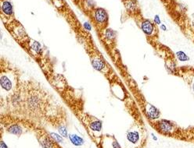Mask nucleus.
Listing matches in <instances>:
<instances>
[{
  "label": "nucleus",
  "instance_id": "1",
  "mask_svg": "<svg viewBox=\"0 0 194 148\" xmlns=\"http://www.w3.org/2000/svg\"><path fill=\"white\" fill-rule=\"evenodd\" d=\"M23 106L19 118L43 126L45 117L54 98L42 84L34 80H22Z\"/></svg>",
  "mask_w": 194,
  "mask_h": 148
},
{
  "label": "nucleus",
  "instance_id": "2",
  "mask_svg": "<svg viewBox=\"0 0 194 148\" xmlns=\"http://www.w3.org/2000/svg\"><path fill=\"white\" fill-rule=\"evenodd\" d=\"M21 75L20 70L13 67L9 61L2 57L1 59V85L2 97L5 98L9 97L17 90L21 81Z\"/></svg>",
  "mask_w": 194,
  "mask_h": 148
},
{
  "label": "nucleus",
  "instance_id": "3",
  "mask_svg": "<svg viewBox=\"0 0 194 148\" xmlns=\"http://www.w3.org/2000/svg\"><path fill=\"white\" fill-rule=\"evenodd\" d=\"M149 123L157 133L168 137H174L179 128L176 122L166 119H159L156 121H149Z\"/></svg>",
  "mask_w": 194,
  "mask_h": 148
},
{
  "label": "nucleus",
  "instance_id": "4",
  "mask_svg": "<svg viewBox=\"0 0 194 148\" xmlns=\"http://www.w3.org/2000/svg\"><path fill=\"white\" fill-rule=\"evenodd\" d=\"M33 132L35 134L39 145L42 148H62L59 143L52 137L51 134L49 133L43 126H37Z\"/></svg>",
  "mask_w": 194,
  "mask_h": 148
},
{
  "label": "nucleus",
  "instance_id": "5",
  "mask_svg": "<svg viewBox=\"0 0 194 148\" xmlns=\"http://www.w3.org/2000/svg\"><path fill=\"white\" fill-rule=\"evenodd\" d=\"M139 27L143 32L148 37L152 38H156L158 37L159 31L156 23H153L150 20L148 19H143L139 22Z\"/></svg>",
  "mask_w": 194,
  "mask_h": 148
},
{
  "label": "nucleus",
  "instance_id": "6",
  "mask_svg": "<svg viewBox=\"0 0 194 148\" xmlns=\"http://www.w3.org/2000/svg\"><path fill=\"white\" fill-rule=\"evenodd\" d=\"M1 16L2 20L4 18L6 19V23L5 25L9 24V22L13 23L15 20L14 19L13 8L10 2L8 0H1Z\"/></svg>",
  "mask_w": 194,
  "mask_h": 148
},
{
  "label": "nucleus",
  "instance_id": "7",
  "mask_svg": "<svg viewBox=\"0 0 194 148\" xmlns=\"http://www.w3.org/2000/svg\"><path fill=\"white\" fill-rule=\"evenodd\" d=\"M94 20L97 26L100 27L101 29H106L108 25V14L107 11L102 8H97L94 9Z\"/></svg>",
  "mask_w": 194,
  "mask_h": 148
},
{
  "label": "nucleus",
  "instance_id": "8",
  "mask_svg": "<svg viewBox=\"0 0 194 148\" xmlns=\"http://www.w3.org/2000/svg\"><path fill=\"white\" fill-rule=\"evenodd\" d=\"M144 114L149 121H156L160 119V112L155 106L146 102L144 105Z\"/></svg>",
  "mask_w": 194,
  "mask_h": 148
},
{
  "label": "nucleus",
  "instance_id": "9",
  "mask_svg": "<svg viewBox=\"0 0 194 148\" xmlns=\"http://www.w3.org/2000/svg\"><path fill=\"white\" fill-rule=\"evenodd\" d=\"M183 68V67H182ZM191 69H189V71H190V73L191 74H188L187 73V72L185 70H184V68L182 69V70H184L183 73H185L186 76H188V77H183L184 80H186V81L187 82V83H188V85L190 86V89H191L192 92L194 94V67H190Z\"/></svg>",
  "mask_w": 194,
  "mask_h": 148
},
{
  "label": "nucleus",
  "instance_id": "10",
  "mask_svg": "<svg viewBox=\"0 0 194 148\" xmlns=\"http://www.w3.org/2000/svg\"><path fill=\"white\" fill-rule=\"evenodd\" d=\"M69 138H70L72 144L75 146H81L84 144V141H83L82 138H81L80 136H77L75 134L69 135Z\"/></svg>",
  "mask_w": 194,
  "mask_h": 148
},
{
  "label": "nucleus",
  "instance_id": "11",
  "mask_svg": "<svg viewBox=\"0 0 194 148\" xmlns=\"http://www.w3.org/2000/svg\"><path fill=\"white\" fill-rule=\"evenodd\" d=\"M105 38L107 42H110L113 43V40L116 38V32L111 29L105 30Z\"/></svg>",
  "mask_w": 194,
  "mask_h": 148
},
{
  "label": "nucleus",
  "instance_id": "12",
  "mask_svg": "<svg viewBox=\"0 0 194 148\" xmlns=\"http://www.w3.org/2000/svg\"><path fill=\"white\" fill-rule=\"evenodd\" d=\"M176 57L181 62H186V61L190 60V58L188 56H186V54L183 52H176Z\"/></svg>",
  "mask_w": 194,
  "mask_h": 148
},
{
  "label": "nucleus",
  "instance_id": "13",
  "mask_svg": "<svg viewBox=\"0 0 194 148\" xmlns=\"http://www.w3.org/2000/svg\"><path fill=\"white\" fill-rule=\"evenodd\" d=\"M0 148H9L7 145L5 144L4 141H3V139L1 140V142H0Z\"/></svg>",
  "mask_w": 194,
  "mask_h": 148
},
{
  "label": "nucleus",
  "instance_id": "14",
  "mask_svg": "<svg viewBox=\"0 0 194 148\" xmlns=\"http://www.w3.org/2000/svg\"><path fill=\"white\" fill-rule=\"evenodd\" d=\"M155 21H156V23H157V24H159V23H160V19H159L158 16H156V17H155Z\"/></svg>",
  "mask_w": 194,
  "mask_h": 148
},
{
  "label": "nucleus",
  "instance_id": "15",
  "mask_svg": "<svg viewBox=\"0 0 194 148\" xmlns=\"http://www.w3.org/2000/svg\"><path fill=\"white\" fill-rule=\"evenodd\" d=\"M125 1H126V0H125Z\"/></svg>",
  "mask_w": 194,
  "mask_h": 148
}]
</instances>
